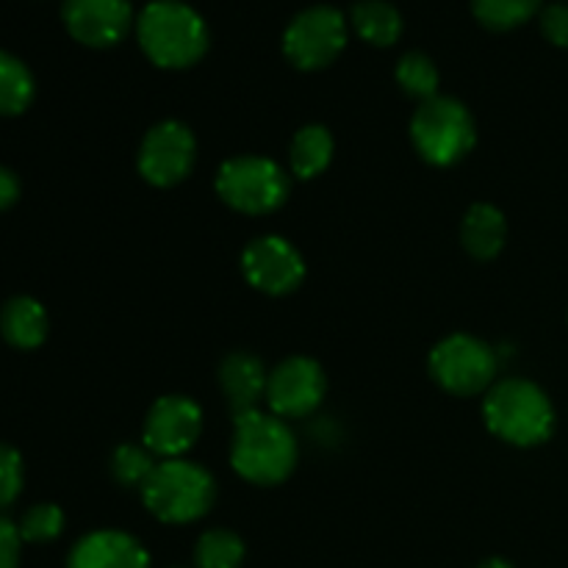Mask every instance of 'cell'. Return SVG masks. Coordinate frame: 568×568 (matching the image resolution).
Wrapping results in <instances>:
<instances>
[{"label": "cell", "mask_w": 568, "mask_h": 568, "mask_svg": "<svg viewBox=\"0 0 568 568\" xmlns=\"http://www.w3.org/2000/svg\"><path fill=\"white\" fill-rule=\"evenodd\" d=\"M300 447L286 419L264 410L233 416L231 464L242 480L253 486H277L292 477Z\"/></svg>", "instance_id": "1"}, {"label": "cell", "mask_w": 568, "mask_h": 568, "mask_svg": "<svg viewBox=\"0 0 568 568\" xmlns=\"http://www.w3.org/2000/svg\"><path fill=\"white\" fill-rule=\"evenodd\" d=\"M142 53L164 70H186L209 53V26L183 0H153L136 17Z\"/></svg>", "instance_id": "2"}, {"label": "cell", "mask_w": 568, "mask_h": 568, "mask_svg": "<svg viewBox=\"0 0 568 568\" xmlns=\"http://www.w3.org/2000/svg\"><path fill=\"white\" fill-rule=\"evenodd\" d=\"M483 419L488 430L514 447H538L555 430V408L541 386L508 377L488 388Z\"/></svg>", "instance_id": "3"}, {"label": "cell", "mask_w": 568, "mask_h": 568, "mask_svg": "<svg viewBox=\"0 0 568 568\" xmlns=\"http://www.w3.org/2000/svg\"><path fill=\"white\" fill-rule=\"evenodd\" d=\"M142 503L166 525H189L214 508L216 483L205 466L186 458L159 460L142 486Z\"/></svg>", "instance_id": "4"}, {"label": "cell", "mask_w": 568, "mask_h": 568, "mask_svg": "<svg viewBox=\"0 0 568 568\" xmlns=\"http://www.w3.org/2000/svg\"><path fill=\"white\" fill-rule=\"evenodd\" d=\"M410 142L416 153L433 166H453L471 153L477 125L471 111L460 100L436 94L419 103L410 120Z\"/></svg>", "instance_id": "5"}, {"label": "cell", "mask_w": 568, "mask_h": 568, "mask_svg": "<svg viewBox=\"0 0 568 568\" xmlns=\"http://www.w3.org/2000/svg\"><path fill=\"white\" fill-rule=\"evenodd\" d=\"M216 194L233 211L264 216L281 209L292 192V178L266 155H236L216 172Z\"/></svg>", "instance_id": "6"}, {"label": "cell", "mask_w": 568, "mask_h": 568, "mask_svg": "<svg viewBox=\"0 0 568 568\" xmlns=\"http://www.w3.org/2000/svg\"><path fill=\"white\" fill-rule=\"evenodd\" d=\"M430 377L455 397H475L491 388L497 377V355L483 338L453 333L433 347Z\"/></svg>", "instance_id": "7"}, {"label": "cell", "mask_w": 568, "mask_h": 568, "mask_svg": "<svg viewBox=\"0 0 568 568\" xmlns=\"http://www.w3.org/2000/svg\"><path fill=\"white\" fill-rule=\"evenodd\" d=\"M347 17L333 6L303 9L283 33V53L297 70L316 72L331 67L347 48Z\"/></svg>", "instance_id": "8"}, {"label": "cell", "mask_w": 568, "mask_h": 568, "mask_svg": "<svg viewBox=\"0 0 568 568\" xmlns=\"http://www.w3.org/2000/svg\"><path fill=\"white\" fill-rule=\"evenodd\" d=\"M197 161V139L189 125L178 120H164L144 133L139 144V175L150 186L170 189L186 181Z\"/></svg>", "instance_id": "9"}, {"label": "cell", "mask_w": 568, "mask_h": 568, "mask_svg": "<svg viewBox=\"0 0 568 568\" xmlns=\"http://www.w3.org/2000/svg\"><path fill=\"white\" fill-rule=\"evenodd\" d=\"M325 394V369L305 355L281 361L266 381V403L272 414L281 419H305L320 408Z\"/></svg>", "instance_id": "10"}, {"label": "cell", "mask_w": 568, "mask_h": 568, "mask_svg": "<svg viewBox=\"0 0 568 568\" xmlns=\"http://www.w3.org/2000/svg\"><path fill=\"white\" fill-rule=\"evenodd\" d=\"M203 433V408L183 394L155 399L144 419V447L161 460L183 458Z\"/></svg>", "instance_id": "11"}, {"label": "cell", "mask_w": 568, "mask_h": 568, "mask_svg": "<svg viewBox=\"0 0 568 568\" xmlns=\"http://www.w3.org/2000/svg\"><path fill=\"white\" fill-rule=\"evenodd\" d=\"M242 272L253 288L270 297H283L305 281V261L288 239L258 236L244 247Z\"/></svg>", "instance_id": "12"}, {"label": "cell", "mask_w": 568, "mask_h": 568, "mask_svg": "<svg viewBox=\"0 0 568 568\" xmlns=\"http://www.w3.org/2000/svg\"><path fill=\"white\" fill-rule=\"evenodd\" d=\"M61 20L75 42L87 48H114L133 22L131 0H64Z\"/></svg>", "instance_id": "13"}, {"label": "cell", "mask_w": 568, "mask_h": 568, "mask_svg": "<svg viewBox=\"0 0 568 568\" xmlns=\"http://www.w3.org/2000/svg\"><path fill=\"white\" fill-rule=\"evenodd\" d=\"M67 568H150V558L128 532L94 530L72 547Z\"/></svg>", "instance_id": "14"}, {"label": "cell", "mask_w": 568, "mask_h": 568, "mask_svg": "<svg viewBox=\"0 0 568 568\" xmlns=\"http://www.w3.org/2000/svg\"><path fill=\"white\" fill-rule=\"evenodd\" d=\"M266 381L270 372L253 353H231L220 364V388L233 416L258 410V403L266 397Z\"/></svg>", "instance_id": "15"}, {"label": "cell", "mask_w": 568, "mask_h": 568, "mask_svg": "<svg viewBox=\"0 0 568 568\" xmlns=\"http://www.w3.org/2000/svg\"><path fill=\"white\" fill-rule=\"evenodd\" d=\"M508 239L505 214L491 203H475L460 222V242L477 261H491L503 253Z\"/></svg>", "instance_id": "16"}, {"label": "cell", "mask_w": 568, "mask_h": 568, "mask_svg": "<svg viewBox=\"0 0 568 568\" xmlns=\"http://www.w3.org/2000/svg\"><path fill=\"white\" fill-rule=\"evenodd\" d=\"M48 311L33 297H14L0 311V333L17 349H37L48 338Z\"/></svg>", "instance_id": "17"}, {"label": "cell", "mask_w": 568, "mask_h": 568, "mask_svg": "<svg viewBox=\"0 0 568 568\" xmlns=\"http://www.w3.org/2000/svg\"><path fill=\"white\" fill-rule=\"evenodd\" d=\"M355 33L375 48H392L403 37V14L388 0H358L349 11Z\"/></svg>", "instance_id": "18"}, {"label": "cell", "mask_w": 568, "mask_h": 568, "mask_svg": "<svg viewBox=\"0 0 568 568\" xmlns=\"http://www.w3.org/2000/svg\"><path fill=\"white\" fill-rule=\"evenodd\" d=\"M333 150H336V142L325 125H305L294 133L288 166L297 178H316L331 166Z\"/></svg>", "instance_id": "19"}, {"label": "cell", "mask_w": 568, "mask_h": 568, "mask_svg": "<svg viewBox=\"0 0 568 568\" xmlns=\"http://www.w3.org/2000/svg\"><path fill=\"white\" fill-rule=\"evenodd\" d=\"M37 83L31 70L9 50H0V114L17 116L33 103Z\"/></svg>", "instance_id": "20"}, {"label": "cell", "mask_w": 568, "mask_h": 568, "mask_svg": "<svg viewBox=\"0 0 568 568\" xmlns=\"http://www.w3.org/2000/svg\"><path fill=\"white\" fill-rule=\"evenodd\" d=\"M544 0H471L477 22L488 31H514L541 11Z\"/></svg>", "instance_id": "21"}, {"label": "cell", "mask_w": 568, "mask_h": 568, "mask_svg": "<svg viewBox=\"0 0 568 568\" xmlns=\"http://www.w3.org/2000/svg\"><path fill=\"white\" fill-rule=\"evenodd\" d=\"M394 75H397V83L403 87V92L410 94V98H416L419 103L436 98L438 83H442L436 61H433L430 55L419 53V50H410V53H405L403 59L397 61V70H394Z\"/></svg>", "instance_id": "22"}, {"label": "cell", "mask_w": 568, "mask_h": 568, "mask_svg": "<svg viewBox=\"0 0 568 568\" xmlns=\"http://www.w3.org/2000/svg\"><path fill=\"white\" fill-rule=\"evenodd\" d=\"M194 564L197 568H239L244 564V541L225 527L203 532L194 547Z\"/></svg>", "instance_id": "23"}, {"label": "cell", "mask_w": 568, "mask_h": 568, "mask_svg": "<svg viewBox=\"0 0 568 568\" xmlns=\"http://www.w3.org/2000/svg\"><path fill=\"white\" fill-rule=\"evenodd\" d=\"M155 455L148 447H139V444H120L111 455V477L120 483L122 488H139L148 483V477L155 469Z\"/></svg>", "instance_id": "24"}, {"label": "cell", "mask_w": 568, "mask_h": 568, "mask_svg": "<svg viewBox=\"0 0 568 568\" xmlns=\"http://www.w3.org/2000/svg\"><path fill=\"white\" fill-rule=\"evenodd\" d=\"M20 536L22 541H31V544H48L55 541L64 530V514H61L59 505L53 503H42V505H33L22 514L20 519Z\"/></svg>", "instance_id": "25"}, {"label": "cell", "mask_w": 568, "mask_h": 568, "mask_svg": "<svg viewBox=\"0 0 568 568\" xmlns=\"http://www.w3.org/2000/svg\"><path fill=\"white\" fill-rule=\"evenodd\" d=\"M22 491V455L0 444V508H9Z\"/></svg>", "instance_id": "26"}, {"label": "cell", "mask_w": 568, "mask_h": 568, "mask_svg": "<svg viewBox=\"0 0 568 568\" xmlns=\"http://www.w3.org/2000/svg\"><path fill=\"white\" fill-rule=\"evenodd\" d=\"M541 33L555 48H568V6L552 3L541 9Z\"/></svg>", "instance_id": "27"}, {"label": "cell", "mask_w": 568, "mask_h": 568, "mask_svg": "<svg viewBox=\"0 0 568 568\" xmlns=\"http://www.w3.org/2000/svg\"><path fill=\"white\" fill-rule=\"evenodd\" d=\"M20 547H22L20 527L11 525L6 516H0V568L20 566Z\"/></svg>", "instance_id": "28"}, {"label": "cell", "mask_w": 568, "mask_h": 568, "mask_svg": "<svg viewBox=\"0 0 568 568\" xmlns=\"http://www.w3.org/2000/svg\"><path fill=\"white\" fill-rule=\"evenodd\" d=\"M20 200V178L11 170L0 166V211L11 209Z\"/></svg>", "instance_id": "29"}, {"label": "cell", "mask_w": 568, "mask_h": 568, "mask_svg": "<svg viewBox=\"0 0 568 568\" xmlns=\"http://www.w3.org/2000/svg\"><path fill=\"white\" fill-rule=\"evenodd\" d=\"M477 568H514V566H510L508 560H503V558H488V560H483V564Z\"/></svg>", "instance_id": "30"}]
</instances>
